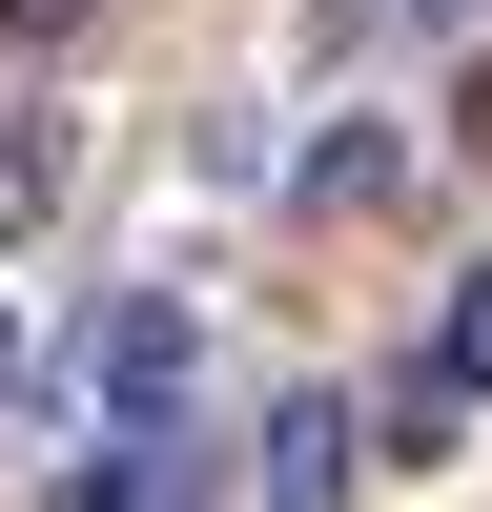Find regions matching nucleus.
Wrapping results in <instances>:
<instances>
[{"mask_svg":"<svg viewBox=\"0 0 492 512\" xmlns=\"http://www.w3.org/2000/svg\"><path fill=\"white\" fill-rule=\"evenodd\" d=\"M185 369H205V328H185V308H164V287H123V308H103V328H82V390H103V410H123V431H164V410H185Z\"/></svg>","mask_w":492,"mask_h":512,"instance_id":"f257e3e1","label":"nucleus"},{"mask_svg":"<svg viewBox=\"0 0 492 512\" xmlns=\"http://www.w3.org/2000/svg\"><path fill=\"white\" fill-rule=\"evenodd\" d=\"M267 512H349V410H287L267 431Z\"/></svg>","mask_w":492,"mask_h":512,"instance_id":"f03ea898","label":"nucleus"},{"mask_svg":"<svg viewBox=\"0 0 492 512\" xmlns=\"http://www.w3.org/2000/svg\"><path fill=\"white\" fill-rule=\"evenodd\" d=\"M0 410H21V328H0Z\"/></svg>","mask_w":492,"mask_h":512,"instance_id":"423d86ee","label":"nucleus"},{"mask_svg":"<svg viewBox=\"0 0 492 512\" xmlns=\"http://www.w3.org/2000/svg\"><path fill=\"white\" fill-rule=\"evenodd\" d=\"M62 21H82V0H0V41H62Z\"/></svg>","mask_w":492,"mask_h":512,"instance_id":"39448f33","label":"nucleus"},{"mask_svg":"<svg viewBox=\"0 0 492 512\" xmlns=\"http://www.w3.org/2000/svg\"><path fill=\"white\" fill-rule=\"evenodd\" d=\"M205 492H226V472H205V451H185V431H123V472H103V492H82V512H205Z\"/></svg>","mask_w":492,"mask_h":512,"instance_id":"7ed1b4c3","label":"nucleus"},{"mask_svg":"<svg viewBox=\"0 0 492 512\" xmlns=\"http://www.w3.org/2000/svg\"><path fill=\"white\" fill-rule=\"evenodd\" d=\"M410 390H431V410L492 390V267H451V328H431V369H410Z\"/></svg>","mask_w":492,"mask_h":512,"instance_id":"20e7f679","label":"nucleus"}]
</instances>
